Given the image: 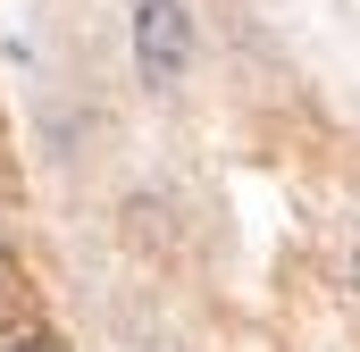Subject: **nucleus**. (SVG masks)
Here are the masks:
<instances>
[{
	"label": "nucleus",
	"instance_id": "obj_4",
	"mask_svg": "<svg viewBox=\"0 0 360 352\" xmlns=\"http://www.w3.org/2000/svg\"><path fill=\"white\" fill-rule=\"evenodd\" d=\"M352 285H360V252H352Z\"/></svg>",
	"mask_w": 360,
	"mask_h": 352
},
{
	"label": "nucleus",
	"instance_id": "obj_1",
	"mask_svg": "<svg viewBox=\"0 0 360 352\" xmlns=\"http://www.w3.org/2000/svg\"><path fill=\"white\" fill-rule=\"evenodd\" d=\"M193 51H201V25L184 0H134V76L151 92H176Z\"/></svg>",
	"mask_w": 360,
	"mask_h": 352
},
{
	"label": "nucleus",
	"instance_id": "obj_3",
	"mask_svg": "<svg viewBox=\"0 0 360 352\" xmlns=\"http://www.w3.org/2000/svg\"><path fill=\"white\" fill-rule=\"evenodd\" d=\"M0 285H8V252H0Z\"/></svg>",
	"mask_w": 360,
	"mask_h": 352
},
{
	"label": "nucleus",
	"instance_id": "obj_2",
	"mask_svg": "<svg viewBox=\"0 0 360 352\" xmlns=\"http://www.w3.org/2000/svg\"><path fill=\"white\" fill-rule=\"evenodd\" d=\"M8 352H68V344H59V336H42V327H34V336H17V344H8Z\"/></svg>",
	"mask_w": 360,
	"mask_h": 352
}]
</instances>
